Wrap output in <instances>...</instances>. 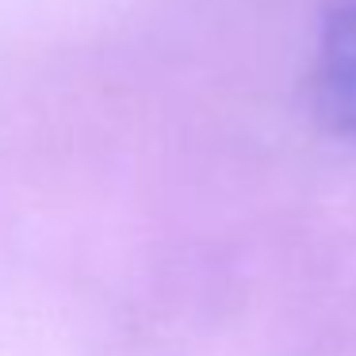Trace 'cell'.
Returning a JSON list of instances; mask_svg holds the SVG:
<instances>
[{
    "label": "cell",
    "instance_id": "6da1fadb",
    "mask_svg": "<svg viewBox=\"0 0 356 356\" xmlns=\"http://www.w3.org/2000/svg\"><path fill=\"white\" fill-rule=\"evenodd\" d=\"M310 100L330 134L356 149V0H337L322 19Z\"/></svg>",
    "mask_w": 356,
    "mask_h": 356
}]
</instances>
